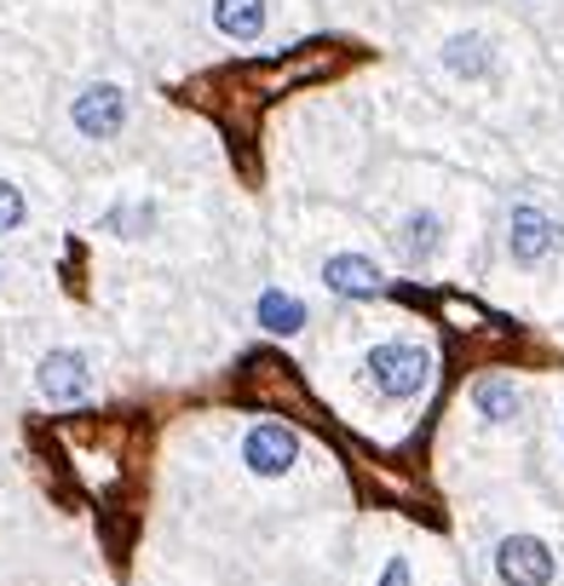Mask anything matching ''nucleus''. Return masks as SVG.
<instances>
[{
	"label": "nucleus",
	"instance_id": "obj_1",
	"mask_svg": "<svg viewBox=\"0 0 564 586\" xmlns=\"http://www.w3.org/2000/svg\"><path fill=\"white\" fill-rule=\"evenodd\" d=\"M369 374H375V386L386 397H415L426 386V374H433V362H426L420 345H375V351H369Z\"/></svg>",
	"mask_w": 564,
	"mask_h": 586
},
{
	"label": "nucleus",
	"instance_id": "obj_2",
	"mask_svg": "<svg viewBox=\"0 0 564 586\" xmlns=\"http://www.w3.org/2000/svg\"><path fill=\"white\" fill-rule=\"evenodd\" d=\"M495 569H502L507 586H547L553 580V552L542 540H530V535H513V540H502V552H495Z\"/></svg>",
	"mask_w": 564,
	"mask_h": 586
},
{
	"label": "nucleus",
	"instance_id": "obj_3",
	"mask_svg": "<svg viewBox=\"0 0 564 586\" xmlns=\"http://www.w3.org/2000/svg\"><path fill=\"white\" fill-rule=\"evenodd\" d=\"M87 386H92L87 357H76V351H52V357L41 362V397H52V403H81Z\"/></svg>",
	"mask_w": 564,
	"mask_h": 586
},
{
	"label": "nucleus",
	"instance_id": "obj_4",
	"mask_svg": "<svg viewBox=\"0 0 564 586\" xmlns=\"http://www.w3.org/2000/svg\"><path fill=\"white\" fill-rule=\"evenodd\" d=\"M248 466L259 471V477H283L288 466H294V455H300V437H294L288 426H259L254 437H248Z\"/></svg>",
	"mask_w": 564,
	"mask_h": 586
},
{
	"label": "nucleus",
	"instance_id": "obj_5",
	"mask_svg": "<svg viewBox=\"0 0 564 586\" xmlns=\"http://www.w3.org/2000/svg\"><path fill=\"white\" fill-rule=\"evenodd\" d=\"M121 121H127V98L116 87H92L76 98V127L87 138H110V132H121Z\"/></svg>",
	"mask_w": 564,
	"mask_h": 586
},
{
	"label": "nucleus",
	"instance_id": "obj_6",
	"mask_svg": "<svg viewBox=\"0 0 564 586\" xmlns=\"http://www.w3.org/2000/svg\"><path fill=\"white\" fill-rule=\"evenodd\" d=\"M553 241H558L553 219L536 213V207H518V213H513V259L518 265H542L553 254Z\"/></svg>",
	"mask_w": 564,
	"mask_h": 586
},
{
	"label": "nucleus",
	"instance_id": "obj_7",
	"mask_svg": "<svg viewBox=\"0 0 564 586\" xmlns=\"http://www.w3.org/2000/svg\"><path fill=\"white\" fill-rule=\"evenodd\" d=\"M323 282L335 294H346V299H375L380 294V270L369 259H357V254H340V259L323 265Z\"/></svg>",
	"mask_w": 564,
	"mask_h": 586
},
{
	"label": "nucleus",
	"instance_id": "obj_8",
	"mask_svg": "<svg viewBox=\"0 0 564 586\" xmlns=\"http://www.w3.org/2000/svg\"><path fill=\"white\" fill-rule=\"evenodd\" d=\"M214 18L230 41H254L265 29V0H214Z\"/></svg>",
	"mask_w": 564,
	"mask_h": 586
},
{
	"label": "nucleus",
	"instance_id": "obj_9",
	"mask_svg": "<svg viewBox=\"0 0 564 586\" xmlns=\"http://www.w3.org/2000/svg\"><path fill=\"white\" fill-rule=\"evenodd\" d=\"M259 322L271 334H294V328H306V305L288 299V294H265L259 299Z\"/></svg>",
	"mask_w": 564,
	"mask_h": 586
},
{
	"label": "nucleus",
	"instance_id": "obj_10",
	"mask_svg": "<svg viewBox=\"0 0 564 586\" xmlns=\"http://www.w3.org/2000/svg\"><path fill=\"white\" fill-rule=\"evenodd\" d=\"M478 408L489 414V420H513V414H518V391L507 386V379H484V386H478Z\"/></svg>",
	"mask_w": 564,
	"mask_h": 586
},
{
	"label": "nucleus",
	"instance_id": "obj_11",
	"mask_svg": "<svg viewBox=\"0 0 564 586\" xmlns=\"http://www.w3.org/2000/svg\"><path fill=\"white\" fill-rule=\"evenodd\" d=\"M433 248H438V219H433V213H415V219L404 225V254H409V259H426Z\"/></svg>",
	"mask_w": 564,
	"mask_h": 586
},
{
	"label": "nucleus",
	"instance_id": "obj_12",
	"mask_svg": "<svg viewBox=\"0 0 564 586\" xmlns=\"http://www.w3.org/2000/svg\"><path fill=\"white\" fill-rule=\"evenodd\" d=\"M449 63H455V69H473V76H478V69L489 63V58H484V41H455V47H449Z\"/></svg>",
	"mask_w": 564,
	"mask_h": 586
},
{
	"label": "nucleus",
	"instance_id": "obj_13",
	"mask_svg": "<svg viewBox=\"0 0 564 586\" xmlns=\"http://www.w3.org/2000/svg\"><path fill=\"white\" fill-rule=\"evenodd\" d=\"M18 219H23V196L12 185H0V230H18Z\"/></svg>",
	"mask_w": 564,
	"mask_h": 586
},
{
	"label": "nucleus",
	"instance_id": "obj_14",
	"mask_svg": "<svg viewBox=\"0 0 564 586\" xmlns=\"http://www.w3.org/2000/svg\"><path fill=\"white\" fill-rule=\"evenodd\" d=\"M380 586H409V564H404V558H397V564H386Z\"/></svg>",
	"mask_w": 564,
	"mask_h": 586
}]
</instances>
